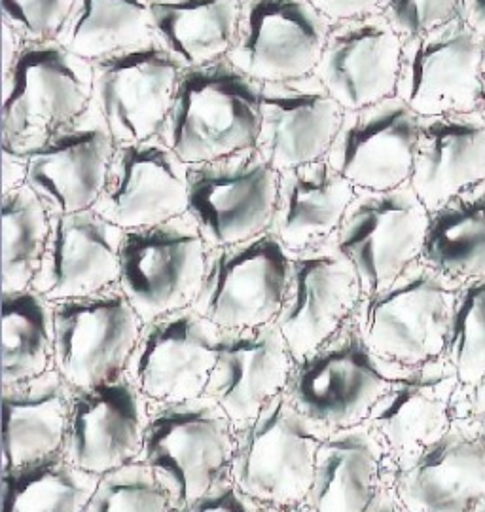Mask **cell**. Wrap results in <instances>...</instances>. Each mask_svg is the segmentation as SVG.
<instances>
[{
    "label": "cell",
    "mask_w": 485,
    "mask_h": 512,
    "mask_svg": "<svg viewBox=\"0 0 485 512\" xmlns=\"http://www.w3.org/2000/svg\"><path fill=\"white\" fill-rule=\"evenodd\" d=\"M459 285L421 260L366 296L359 321L368 346L396 372L442 359Z\"/></svg>",
    "instance_id": "5"
},
{
    "label": "cell",
    "mask_w": 485,
    "mask_h": 512,
    "mask_svg": "<svg viewBox=\"0 0 485 512\" xmlns=\"http://www.w3.org/2000/svg\"><path fill=\"white\" fill-rule=\"evenodd\" d=\"M0 164H2L0 196L12 190H18L29 181V165L19 150L0 145Z\"/></svg>",
    "instance_id": "43"
},
{
    "label": "cell",
    "mask_w": 485,
    "mask_h": 512,
    "mask_svg": "<svg viewBox=\"0 0 485 512\" xmlns=\"http://www.w3.org/2000/svg\"><path fill=\"white\" fill-rule=\"evenodd\" d=\"M99 476L63 458L0 471V512H86Z\"/></svg>",
    "instance_id": "35"
},
{
    "label": "cell",
    "mask_w": 485,
    "mask_h": 512,
    "mask_svg": "<svg viewBox=\"0 0 485 512\" xmlns=\"http://www.w3.org/2000/svg\"><path fill=\"white\" fill-rule=\"evenodd\" d=\"M400 372L368 346L359 313L296 363L285 395L324 437L366 423Z\"/></svg>",
    "instance_id": "2"
},
{
    "label": "cell",
    "mask_w": 485,
    "mask_h": 512,
    "mask_svg": "<svg viewBox=\"0 0 485 512\" xmlns=\"http://www.w3.org/2000/svg\"><path fill=\"white\" fill-rule=\"evenodd\" d=\"M332 23L378 14L383 0H309Z\"/></svg>",
    "instance_id": "42"
},
{
    "label": "cell",
    "mask_w": 485,
    "mask_h": 512,
    "mask_svg": "<svg viewBox=\"0 0 485 512\" xmlns=\"http://www.w3.org/2000/svg\"><path fill=\"white\" fill-rule=\"evenodd\" d=\"M480 114L484 116L485 120V48L484 59H482V99H480Z\"/></svg>",
    "instance_id": "48"
},
{
    "label": "cell",
    "mask_w": 485,
    "mask_h": 512,
    "mask_svg": "<svg viewBox=\"0 0 485 512\" xmlns=\"http://www.w3.org/2000/svg\"><path fill=\"white\" fill-rule=\"evenodd\" d=\"M91 65V105L105 118L116 145L158 137L184 73L179 61L154 40Z\"/></svg>",
    "instance_id": "13"
},
{
    "label": "cell",
    "mask_w": 485,
    "mask_h": 512,
    "mask_svg": "<svg viewBox=\"0 0 485 512\" xmlns=\"http://www.w3.org/2000/svg\"><path fill=\"white\" fill-rule=\"evenodd\" d=\"M459 18L485 38V0H461Z\"/></svg>",
    "instance_id": "46"
},
{
    "label": "cell",
    "mask_w": 485,
    "mask_h": 512,
    "mask_svg": "<svg viewBox=\"0 0 485 512\" xmlns=\"http://www.w3.org/2000/svg\"><path fill=\"white\" fill-rule=\"evenodd\" d=\"M2 29V55H0V73H6L18 59L21 50L25 48L27 40L19 35L14 27L0 21Z\"/></svg>",
    "instance_id": "45"
},
{
    "label": "cell",
    "mask_w": 485,
    "mask_h": 512,
    "mask_svg": "<svg viewBox=\"0 0 485 512\" xmlns=\"http://www.w3.org/2000/svg\"><path fill=\"white\" fill-rule=\"evenodd\" d=\"M152 403L126 374L74 391L63 458L91 475H108L143 456Z\"/></svg>",
    "instance_id": "19"
},
{
    "label": "cell",
    "mask_w": 485,
    "mask_h": 512,
    "mask_svg": "<svg viewBox=\"0 0 485 512\" xmlns=\"http://www.w3.org/2000/svg\"><path fill=\"white\" fill-rule=\"evenodd\" d=\"M54 304V370L74 391L126 374L144 323L120 287Z\"/></svg>",
    "instance_id": "11"
},
{
    "label": "cell",
    "mask_w": 485,
    "mask_h": 512,
    "mask_svg": "<svg viewBox=\"0 0 485 512\" xmlns=\"http://www.w3.org/2000/svg\"><path fill=\"white\" fill-rule=\"evenodd\" d=\"M421 262L457 285L485 277V183L431 213Z\"/></svg>",
    "instance_id": "32"
},
{
    "label": "cell",
    "mask_w": 485,
    "mask_h": 512,
    "mask_svg": "<svg viewBox=\"0 0 485 512\" xmlns=\"http://www.w3.org/2000/svg\"><path fill=\"white\" fill-rule=\"evenodd\" d=\"M357 192L326 158L281 171L270 234L290 255L332 239Z\"/></svg>",
    "instance_id": "28"
},
{
    "label": "cell",
    "mask_w": 485,
    "mask_h": 512,
    "mask_svg": "<svg viewBox=\"0 0 485 512\" xmlns=\"http://www.w3.org/2000/svg\"><path fill=\"white\" fill-rule=\"evenodd\" d=\"M0 95V145L25 150L90 109L93 65L57 40L27 42Z\"/></svg>",
    "instance_id": "3"
},
{
    "label": "cell",
    "mask_w": 485,
    "mask_h": 512,
    "mask_svg": "<svg viewBox=\"0 0 485 512\" xmlns=\"http://www.w3.org/2000/svg\"><path fill=\"white\" fill-rule=\"evenodd\" d=\"M124 238L126 232L95 209L52 215V232L31 289L48 302H61L118 287Z\"/></svg>",
    "instance_id": "26"
},
{
    "label": "cell",
    "mask_w": 485,
    "mask_h": 512,
    "mask_svg": "<svg viewBox=\"0 0 485 512\" xmlns=\"http://www.w3.org/2000/svg\"><path fill=\"white\" fill-rule=\"evenodd\" d=\"M461 0H383L379 14L406 40L459 18Z\"/></svg>",
    "instance_id": "40"
},
{
    "label": "cell",
    "mask_w": 485,
    "mask_h": 512,
    "mask_svg": "<svg viewBox=\"0 0 485 512\" xmlns=\"http://www.w3.org/2000/svg\"><path fill=\"white\" fill-rule=\"evenodd\" d=\"M264 512H309L304 505L298 507H279V509H264Z\"/></svg>",
    "instance_id": "49"
},
{
    "label": "cell",
    "mask_w": 485,
    "mask_h": 512,
    "mask_svg": "<svg viewBox=\"0 0 485 512\" xmlns=\"http://www.w3.org/2000/svg\"><path fill=\"white\" fill-rule=\"evenodd\" d=\"M296 361L275 323L266 327L220 330L215 368L205 395L228 414L235 431L258 418L271 399L287 391Z\"/></svg>",
    "instance_id": "25"
},
{
    "label": "cell",
    "mask_w": 485,
    "mask_h": 512,
    "mask_svg": "<svg viewBox=\"0 0 485 512\" xmlns=\"http://www.w3.org/2000/svg\"><path fill=\"white\" fill-rule=\"evenodd\" d=\"M114 150L116 141L105 118L91 105L40 143L19 152L29 165L27 184L52 215H67L97 205Z\"/></svg>",
    "instance_id": "16"
},
{
    "label": "cell",
    "mask_w": 485,
    "mask_h": 512,
    "mask_svg": "<svg viewBox=\"0 0 485 512\" xmlns=\"http://www.w3.org/2000/svg\"><path fill=\"white\" fill-rule=\"evenodd\" d=\"M387 484V459L368 423L324 437L304 507L309 512H364Z\"/></svg>",
    "instance_id": "30"
},
{
    "label": "cell",
    "mask_w": 485,
    "mask_h": 512,
    "mask_svg": "<svg viewBox=\"0 0 485 512\" xmlns=\"http://www.w3.org/2000/svg\"><path fill=\"white\" fill-rule=\"evenodd\" d=\"M292 255L273 234L211 249L194 310L218 330L266 327L283 310Z\"/></svg>",
    "instance_id": "8"
},
{
    "label": "cell",
    "mask_w": 485,
    "mask_h": 512,
    "mask_svg": "<svg viewBox=\"0 0 485 512\" xmlns=\"http://www.w3.org/2000/svg\"><path fill=\"white\" fill-rule=\"evenodd\" d=\"M2 387L54 370V304L27 289L2 294Z\"/></svg>",
    "instance_id": "34"
},
{
    "label": "cell",
    "mask_w": 485,
    "mask_h": 512,
    "mask_svg": "<svg viewBox=\"0 0 485 512\" xmlns=\"http://www.w3.org/2000/svg\"><path fill=\"white\" fill-rule=\"evenodd\" d=\"M484 48L461 18L406 40L396 97L421 118L480 110Z\"/></svg>",
    "instance_id": "14"
},
{
    "label": "cell",
    "mask_w": 485,
    "mask_h": 512,
    "mask_svg": "<svg viewBox=\"0 0 485 512\" xmlns=\"http://www.w3.org/2000/svg\"><path fill=\"white\" fill-rule=\"evenodd\" d=\"M387 482L408 512H468L485 494V421L457 414L440 439Z\"/></svg>",
    "instance_id": "21"
},
{
    "label": "cell",
    "mask_w": 485,
    "mask_h": 512,
    "mask_svg": "<svg viewBox=\"0 0 485 512\" xmlns=\"http://www.w3.org/2000/svg\"><path fill=\"white\" fill-rule=\"evenodd\" d=\"M55 40L91 63L154 42L150 0H74Z\"/></svg>",
    "instance_id": "33"
},
{
    "label": "cell",
    "mask_w": 485,
    "mask_h": 512,
    "mask_svg": "<svg viewBox=\"0 0 485 512\" xmlns=\"http://www.w3.org/2000/svg\"><path fill=\"white\" fill-rule=\"evenodd\" d=\"M444 359L463 387L476 384L485 374V277L459 285L451 313Z\"/></svg>",
    "instance_id": "37"
},
{
    "label": "cell",
    "mask_w": 485,
    "mask_h": 512,
    "mask_svg": "<svg viewBox=\"0 0 485 512\" xmlns=\"http://www.w3.org/2000/svg\"><path fill=\"white\" fill-rule=\"evenodd\" d=\"M332 21L309 0H243L228 61L260 84L315 74Z\"/></svg>",
    "instance_id": "15"
},
{
    "label": "cell",
    "mask_w": 485,
    "mask_h": 512,
    "mask_svg": "<svg viewBox=\"0 0 485 512\" xmlns=\"http://www.w3.org/2000/svg\"><path fill=\"white\" fill-rule=\"evenodd\" d=\"M262 86L228 59L184 69L158 137L188 165L254 148Z\"/></svg>",
    "instance_id": "1"
},
{
    "label": "cell",
    "mask_w": 485,
    "mask_h": 512,
    "mask_svg": "<svg viewBox=\"0 0 485 512\" xmlns=\"http://www.w3.org/2000/svg\"><path fill=\"white\" fill-rule=\"evenodd\" d=\"M209 245L184 213L156 226L129 230L122 243L118 287L144 325L192 308L209 264Z\"/></svg>",
    "instance_id": "7"
},
{
    "label": "cell",
    "mask_w": 485,
    "mask_h": 512,
    "mask_svg": "<svg viewBox=\"0 0 485 512\" xmlns=\"http://www.w3.org/2000/svg\"><path fill=\"white\" fill-rule=\"evenodd\" d=\"M186 164L160 137L116 145L107 184L93 207L124 232L188 213Z\"/></svg>",
    "instance_id": "20"
},
{
    "label": "cell",
    "mask_w": 485,
    "mask_h": 512,
    "mask_svg": "<svg viewBox=\"0 0 485 512\" xmlns=\"http://www.w3.org/2000/svg\"><path fill=\"white\" fill-rule=\"evenodd\" d=\"M431 211L414 188L359 190L347 209L336 243L359 272L366 296L387 289L421 260Z\"/></svg>",
    "instance_id": "10"
},
{
    "label": "cell",
    "mask_w": 485,
    "mask_h": 512,
    "mask_svg": "<svg viewBox=\"0 0 485 512\" xmlns=\"http://www.w3.org/2000/svg\"><path fill=\"white\" fill-rule=\"evenodd\" d=\"M2 211V294L33 287L52 232V213L25 184L0 196Z\"/></svg>",
    "instance_id": "36"
},
{
    "label": "cell",
    "mask_w": 485,
    "mask_h": 512,
    "mask_svg": "<svg viewBox=\"0 0 485 512\" xmlns=\"http://www.w3.org/2000/svg\"><path fill=\"white\" fill-rule=\"evenodd\" d=\"M485 421V374L476 382L461 389L459 412Z\"/></svg>",
    "instance_id": "44"
},
{
    "label": "cell",
    "mask_w": 485,
    "mask_h": 512,
    "mask_svg": "<svg viewBox=\"0 0 485 512\" xmlns=\"http://www.w3.org/2000/svg\"><path fill=\"white\" fill-rule=\"evenodd\" d=\"M175 512H264V507L243 494L228 473L216 480L205 494Z\"/></svg>",
    "instance_id": "41"
},
{
    "label": "cell",
    "mask_w": 485,
    "mask_h": 512,
    "mask_svg": "<svg viewBox=\"0 0 485 512\" xmlns=\"http://www.w3.org/2000/svg\"><path fill=\"white\" fill-rule=\"evenodd\" d=\"M237 431L207 395L179 403L152 404L144 463L179 511L230 473Z\"/></svg>",
    "instance_id": "4"
},
{
    "label": "cell",
    "mask_w": 485,
    "mask_h": 512,
    "mask_svg": "<svg viewBox=\"0 0 485 512\" xmlns=\"http://www.w3.org/2000/svg\"><path fill=\"white\" fill-rule=\"evenodd\" d=\"M404 38L381 14L334 23L315 76L343 110L396 97Z\"/></svg>",
    "instance_id": "24"
},
{
    "label": "cell",
    "mask_w": 485,
    "mask_h": 512,
    "mask_svg": "<svg viewBox=\"0 0 485 512\" xmlns=\"http://www.w3.org/2000/svg\"><path fill=\"white\" fill-rule=\"evenodd\" d=\"M366 293L336 236L294 253L287 296L275 325L296 363L321 348L359 313Z\"/></svg>",
    "instance_id": "12"
},
{
    "label": "cell",
    "mask_w": 485,
    "mask_h": 512,
    "mask_svg": "<svg viewBox=\"0 0 485 512\" xmlns=\"http://www.w3.org/2000/svg\"><path fill=\"white\" fill-rule=\"evenodd\" d=\"M421 116L391 97L345 110L326 160L357 190H395L410 184Z\"/></svg>",
    "instance_id": "22"
},
{
    "label": "cell",
    "mask_w": 485,
    "mask_h": 512,
    "mask_svg": "<svg viewBox=\"0 0 485 512\" xmlns=\"http://www.w3.org/2000/svg\"><path fill=\"white\" fill-rule=\"evenodd\" d=\"M154 38L182 69L228 59L243 0H150Z\"/></svg>",
    "instance_id": "31"
},
{
    "label": "cell",
    "mask_w": 485,
    "mask_h": 512,
    "mask_svg": "<svg viewBox=\"0 0 485 512\" xmlns=\"http://www.w3.org/2000/svg\"><path fill=\"white\" fill-rule=\"evenodd\" d=\"M279 171L256 148L190 165L188 215L209 249L268 234L277 202Z\"/></svg>",
    "instance_id": "9"
},
{
    "label": "cell",
    "mask_w": 485,
    "mask_h": 512,
    "mask_svg": "<svg viewBox=\"0 0 485 512\" xmlns=\"http://www.w3.org/2000/svg\"><path fill=\"white\" fill-rule=\"evenodd\" d=\"M323 440V433L283 393L237 433L230 476L264 509L304 505Z\"/></svg>",
    "instance_id": "6"
},
{
    "label": "cell",
    "mask_w": 485,
    "mask_h": 512,
    "mask_svg": "<svg viewBox=\"0 0 485 512\" xmlns=\"http://www.w3.org/2000/svg\"><path fill=\"white\" fill-rule=\"evenodd\" d=\"M74 389L57 370L2 387V469L63 454Z\"/></svg>",
    "instance_id": "29"
},
{
    "label": "cell",
    "mask_w": 485,
    "mask_h": 512,
    "mask_svg": "<svg viewBox=\"0 0 485 512\" xmlns=\"http://www.w3.org/2000/svg\"><path fill=\"white\" fill-rule=\"evenodd\" d=\"M74 0H0V21L27 42L55 40L71 16Z\"/></svg>",
    "instance_id": "39"
},
{
    "label": "cell",
    "mask_w": 485,
    "mask_h": 512,
    "mask_svg": "<svg viewBox=\"0 0 485 512\" xmlns=\"http://www.w3.org/2000/svg\"><path fill=\"white\" fill-rule=\"evenodd\" d=\"M364 512H408L406 507L400 503V499L396 497L395 490L391 488V484L387 482L378 495L374 497V501L368 505V509Z\"/></svg>",
    "instance_id": "47"
},
{
    "label": "cell",
    "mask_w": 485,
    "mask_h": 512,
    "mask_svg": "<svg viewBox=\"0 0 485 512\" xmlns=\"http://www.w3.org/2000/svg\"><path fill=\"white\" fill-rule=\"evenodd\" d=\"M220 330L194 308L144 325L126 376L152 404L205 395L215 368Z\"/></svg>",
    "instance_id": "18"
},
{
    "label": "cell",
    "mask_w": 485,
    "mask_h": 512,
    "mask_svg": "<svg viewBox=\"0 0 485 512\" xmlns=\"http://www.w3.org/2000/svg\"><path fill=\"white\" fill-rule=\"evenodd\" d=\"M461 389L444 357L404 370L391 382L366 420L385 452L387 480L450 429Z\"/></svg>",
    "instance_id": "17"
},
{
    "label": "cell",
    "mask_w": 485,
    "mask_h": 512,
    "mask_svg": "<svg viewBox=\"0 0 485 512\" xmlns=\"http://www.w3.org/2000/svg\"><path fill=\"white\" fill-rule=\"evenodd\" d=\"M86 512H175L160 480L141 463L99 478Z\"/></svg>",
    "instance_id": "38"
},
{
    "label": "cell",
    "mask_w": 485,
    "mask_h": 512,
    "mask_svg": "<svg viewBox=\"0 0 485 512\" xmlns=\"http://www.w3.org/2000/svg\"><path fill=\"white\" fill-rule=\"evenodd\" d=\"M480 183H485V120L480 110L421 118L410 186L425 207L434 213Z\"/></svg>",
    "instance_id": "27"
},
{
    "label": "cell",
    "mask_w": 485,
    "mask_h": 512,
    "mask_svg": "<svg viewBox=\"0 0 485 512\" xmlns=\"http://www.w3.org/2000/svg\"><path fill=\"white\" fill-rule=\"evenodd\" d=\"M468 512H485V494L468 509Z\"/></svg>",
    "instance_id": "50"
},
{
    "label": "cell",
    "mask_w": 485,
    "mask_h": 512,
    "mask_svg": "<svg viewBox=\"0 0 485 512\" xmlns=\"http://www.w3.org/2000/svg\"><path fill=\"white\" fill-rule=\"evenodd\" d=\"M343 114L315 74L264 84L254 148L279 173L319 162L328 156Z\"/></svg>",
    "instance_id": "23"
}]
</instances>
